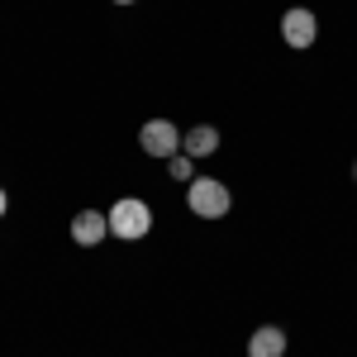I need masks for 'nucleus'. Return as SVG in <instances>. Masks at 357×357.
Instances as JSON below:
<instances>
[{"label":"nucleus","instance_id":"obj_5","mask_svg":"<svg viewBox=\"0 0 357 357\" xmlns=\"http://www.w3.org/2000/svg\"><path fill=\"white\" fill-rule=\"evenodd\" d=\"M67 234H72L77 248H100L110 238V215H105V210H77L72 224H67Z\"/></svg>","mask_w":357,"mask_h":357},{"label":"nucleus","instance_id":"obj_10","mask_svg":"<svg viewBox=\"0 0 357 357\" xmlns=\"http://www.w3.org/2000/svg\"><path fill=\"white\" fill-rule=\"evenodd\" d=\"M110 5H138V0H110Z\"/></svg>","mask_w":357,"mask_h":357},{"label":"nucleus","instance_id":"obj_2","mask_svg":"<svg viewBox=\"0 0 357 357\" xmlns=\"http://www.w3.org/2000/svg\"><path fill=\"white\" fill-rule=\"evenodd\" d=\"M186 210H191L195 220H224L229 210H234V191L224 186L220 176H195V181H186Z\"/></svg>","mask_w":357,"mask_h":357},{"label":"nucleus","instance_id":"obj_6","mask_svg":"<svg viewBox=\"0 0 357 357\" xmlns=\"http://www.w3.org/2000/svg\"><path fill=\"white\" fill-rule=\"evenodd\" d=\"M248 357H286L291 353V333L281 329V324H257V329L248 333Z\"/></svg>","mask_w":357,"mask_h":357},{"label":"nucleus","instance_id":"obj_4","mask_svg":"<svg viewBox=\"0 0 357 357\" xmlns=\"http://www.w3.org/2000/svg\"><path fill=\"white\" fill-rule=\"evenodd\" d=\"M181 134L186 129H176L172 119H148L143 129H138V148H143V158H153V162H172L176 153H181Z\"/></svg>","mask_w":357,"mask_h":357},{"label":"nucleus","instance_id":"obj_7","mask_svg":"<svg viewBox=\"0 0 357 357\" xmlns=\"http://www.w3.org/2000/svg\"><path fill=\"white\" fill-rule=\"evenodd\" d=\"M220 129H215V124H195V129H186V134H181V153H186V158H191V162H205V158H215V153H220Z\"/></svg>","mask_w":357,"mask_h":357},{"label":"nucleus","instance_id":"obj_11","mask_svg":"<svg viewBox=\"0 0 357 357\" xmlns=\"http://www.w3.org/2000/svg\"><path fill=\"white\" fill-rule=\"evenodd\" d=\"M353 181H357V158H353Z\"/></svg>","mask_w":357,"mask_h":357},{"label":"nucleus","instance_id":"obj_8","mask_svg":"<svg viewBox=\"0 0 357 357\" xmlns=\"http://www.w3.org/2000/svg\"><path fill=\"white\" fill-rule=\"evenodd\" d=\"M167 172H172V181H195V176H200V172H195V162L186 158V153H176V158L167 162Z\"/></svg>","mask_w":357,"mask_h":357},{"label":"nucleus","instance_id":"obj_1","mask_svg":"<svg viewBox=\"0 0 357 357\" xmlns=\"http://www.w3.org/2000/svg\"><path fill=\"white\" fill-rule=\"evenodd\" d=\"M105 215H110V238L119 243H143L153 234V205L143 195H119Z\"/></svg>","mask_w":357,"mask_h":357},{"label":"nucleus","instance_id":"obj_3","mask_svg":"<svg viewBox=\"0 0 357 357\" xmlns=\"http://www.w3.org/2000/svg\"><path fill=\"white\" fill-rule=\"evenodd\" d=\"M281 43H286L291 53H310V48L319 43V15H314L310 5L281 10Z\"/></svg>","mask_w":357,"mask_h":357},{"label":"nucleus","instance_id":"obj_9","mask_svg":"<svg viewBox=\"0 0 357 357\" xmlns=\"http://www.w3.org/2000/svg\"><path fill=\"white\" fill-rule=\"evenodd\" d=\"M5 215H10V191L0 186V220H5Z\"/></svg>","mask_w":357,"mask_h":357}]
</instances>
